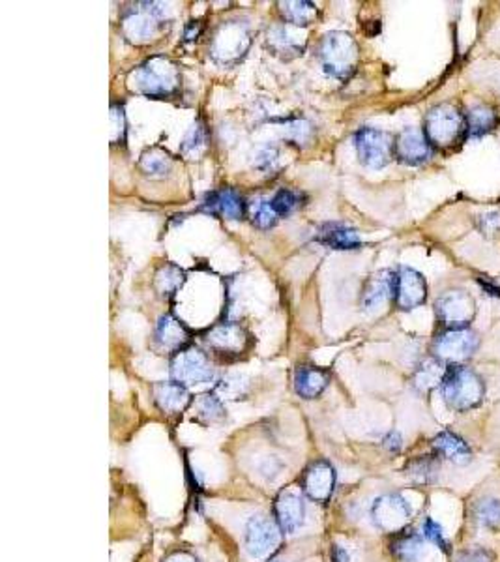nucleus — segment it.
<instances>
[{
  "mask_svg": "<svg viewBox=\"0 0 500 562\" xmlns=\"http://www.w3.org/2000/svg\"><path fill=\"white\" fill-rule=\"evenodd\" d=\"M180 70L171 58L156 55L144 60L130 75L135 92L147 98H171L180 91Z\"/></svg>",
  "mask_w": 500,
  "mask_h": 562,
  "instance_id": "1",
  "label": "nucleus"
},
{
  "mask_svg": "<svg viewBox=\"0 0 500 562\" xmlns=\"http://www.w3.org/2000/svg\"><path fill=\"white\" fill-rule=\"evenodd\" d=\"M441 390L446 405L457 412H467L478 407L486 395V385L480 375L460 364L446 369Z\"/></svg>",
  "mask_w": 500,
  "mask_h": 562,
  "instance_id": "2",
  "label": "nucleus"
},
{
  "mask_svg": "<svg viewBox=\"0 0 500 562\" xmlns=\"http://www.w3.org/2000/svg\"><path fill=\"white\" fill-rule=\"evenodd\" d=\"M319 58L324 72L330 77L345 81L358 66L360 49L357 39L350 34L333 30L323 38L319 48Z\"/></svg>",
  "mask_w": 500,
  "mask_h": 562,
  "instance_id": "3",
  "label": "nucleus"
},
{
  "mask_svg": "<svg viewBox=\"0 0 500 562\" xmlns=\"http://www.w3.org/2000/svg\"><path fill=\"white\" fill-rule=\"evenodd\" d=\"M120 27L132 44H149L165 27V8L158 3H137L124 12Z\"/></svg>",
  "mask_w": 500,
  "mask_h": 562,
  "instance_id": "4",
  "label": "nucleus"
},
{
  "mask_svg": "<svg viewBox=\"0 0 500 562\" xmlns=\"http://www.w3.org/2000/svg\"><path fill=\"white\" fill-rule=\"evenodd\" d=\"M424 134L431 147L435 144L439 149H448L467 134L465 117L452 103H441L426 115Z\"/></svg>",
  "mask_w": 500,
  "mask_h": 562,
  "instance_id": "5",
  "label": "nucleus"
},
{
  "mask_svg": "<svg viewBox=\"0 0 500 562\" xmlns=\"http://www.w3.org/2000/svg\"><path fill=\"white\" fill-rule=\"evenodd\" d=\"M249 46H252V32L247 25L240 21H227L212 38L211 55L221 66H235L246 56Z\"/></svg>",
  "mask_w": 500,
  "mask_h": 562,
  "instance_id": "6",
  "label": "nucleus"
},
{
  "mask_svg": "<svg viewBox=\"0 0 500 562\" xmlns=\"http://www.w3.org/2000/svg\"><path fill=\"white\" fill-rule=\"evenodd\" d=\"M412 506L405 497L398 493H388L375 498L371 505V522L383 532L400 534L410 522Z\"/></svg>",
  "mask_w": 500,
  "mask_h": 562,
  "instance_id": "7",
  "label": "nucleus"
},
{
  "mask_svg": "<svg viewBox=\"0 0 500 562\" xmlns=\"http://www.w3.org/2000/svg\"><path fill=\"white\" fill-rule=\"evenodd\" d=\"M358 160L369 169H383L395 156V141L388 132L377 128H362L354 137Z\"/></svg>",
  "mask_w": 500,
  "mask_h": 562,
  "instance_id": "8",
  "label": "nucleus"
},
{
  "mask_svg": "<svg viewBox=\"0 0 500 562\" xmlns=\"http://www.w3.org/2000/svg\"><path fill=\"white\" fill-rule=\"evenodd\" d=\"M281 529L272 519L255 515L247 522L244 532V548L252 558H266L272 555L281 542Z\"/></svg>",
  "mask_w": 500,
  "mask_h": 562,
  "instance_id": "9",
  "label": "nucleus"
},
{
  "mask_svg": "<svg viewBox=\"0 0 500 562\" xmlns=\"http://www.w3.org/2000/svg\"><path fill=\"white\" fill-rule=\"evenodd\" d=\"M171 375L173 381L180 385H203L211 383L214 379V369L211 366V360L203 350L195 347H187L180 352L171 362Z\"/></svg>",
  "mask_w": 500,
  "mask_h": 562,
  "instance_id": "10",
  "label": "nucleus"
},
{
  "mask_svg": "<svg viewBox=\"0 0 500 562\" xmlns=\"http://www.w3.org/2000/svg\"><path fill=\"white\" fill-rule=\"evenodd\" d=\"M436 317L450 328H465L476 314L474 298L461 289H453L436 300Z\"/></svg>",
  "mask_w": 500,
  "mask_h": 562,
  "instance_id": "11",
  "label": "nucleus"
},
{
  "mask_svg": "<svg viewBox=\"0 0 500 562\" xmlns=\"http://www.w3.org/2000/svg\"><path fill=\"white\" fill-rule=\"evenodd\" d=\"M480 340L469 328H450L435 340V352L439 359L463 362L478 350Z\"/></svg>",
  "mask_w": 500,
  "mask_h": 562,
  "instance_id": "12",
  "label": "nucleus"
},
{
  "mask_svg": "<svg viewBox=\"0 0 500 562\" xmlns=\"http://www.w3.org/2000/svg\"><path fill=\"white\" fill-rule=\"evenodd\" d=\"M336 469L326 460L311 463L302 476V491L315 503H328L336 489Z\"/></svg>",
  "mask_w": 500,
  "mask_h": 562,
  "instance_id": "13",
  "label": "nucleus"
},
{
  "mask_svg": "<svg viewBox=\"0 0 500 562\" xmlns=\"http://www.w3.org/2000/svg\"><path fill=\"white\" fill-rule=\"evenodd\" d=\"M204 343L212 350L220 352V355L238 357L247 349L249 336L240 324L223 323V324H218L212 330L206 332Z\"/></svg>",
  "mask_w": 500,
  "mask_h": 562,
  "instance_id": "14",
  "label": "nucleus"
},
{
  "mask_svg": "<svg viewBox=\"0 0 500 562\" xmlns=\"http://www.w3.org/2000/svg\"><path fill=\"white\" fill-rule=\"evenodd\" d=\"M427 297V285L420 272H416L414 268H400V272L395 274V304L400 309H414L426 302Z\"/></svg>",
  "mask_w": 500,
  "mask_h": 562,
  "instance_id": "15",
  "label": "nucleus"
},
{
  "mask_svg": "<svg viewBox=\"0 0 500 562\" xmlns=\"http://www.w3.org/2000/svg\"><path fill=\"white\" fill-rule=\"evenodd\" d=\"M274 515L276 523L285 534L297 532L306 522V503L302 493L293 489L281 491L280 497L276 498Z\"/></svg>",
  "mask_w": 500,
  "mask_h": 562,
  "instance_id": "16",
  "label": "nucleus"
},
{
  "mask_svg": "<svg viewBox=\"0 0 500 562\" xmlns=\"http://www.w3.org/2000/svg\"><path fill=\"white\" fill-rule=\"evenodd\" d=\"M431 143L418 128L403 130L395 139V156L407 165H422L431 158Z\"/></svg>",
  "mask_w": 500,
  "mask_h": 562,
  "instance_id": "17",
  "label": "nucleus"
},
{
  "mask_svg": "<svg viewBox=\"0 0 500 562\" xmlns=\"http://www.w3.org/2000/svg\"><path fill=\"white\" fill-rule=\"evenodd\" d=\"M306 32L300 27L281 23L268 30V46L285 58H293L304 53L306 49Z\"/></svg>",
  "mask_w": 500,
  "mask_h": 562,
  "instance_id": "18",
  "label": "nucleus"
},
{
  "mask_svg": "<svg viewBox=\"0 0 500 562\" xmlns=\"http://www.w3.org/2000/svg\"><path fill=\"white\" fill-rule=\"evenodd\" d=\"M156 345L165 352H180L187 349L192 340L190 330H187L175 316H161L154 332Z\"/></svg>",
  "mask_w": 500,
  "mask_h": 562,
  "instance_id": "19",
  "label": "nucleus"
},
{
  "mask_svg": "<svg viewBox=\"0 0 500 562\" xmlns=\"http://www.w3.org/2000/svg\"><path fill=\"white\" fill-rule=\"evenodd\" d=\"M203 208L206 212L223 216L227 220H242L247 212V204L244 203L242 195L231 190V187H223V190L208 194Z\"/></svg>",
  "mask_w": 500,
  "mask_h": 562,
  "instance_id": "20",
  "label": "nucleus"
},
{
  "mask_svg": "<svg viewBox=\"0 0 500 562\" xmlns=\"http://www.w3.org/2000/svg\"><path fill=\"white\" fill-rule=\"evenodd\" d=\"M152 393H154L156 405L167 414H177L192 403L190 392H187V388L177 381L154 385Z\"/></svg>",
  "mask_w": 500,
  "mask_h": 562,
  "instance_id": "21",
  "label": "nucleus"
},
{
  "mask_svg": "<svg viewBox=\"0 0 500 562\" xmlns=\"http://www.w3.org/2000/svg\"><path fill=\"white\" fill-rule=\"evenodd\" d=\"M330 385V373L315 366H300L295 371V390L304 400H315Z\"/></svg>",
  "mask_w": 500,
  "mask_h": 562,
  "instance_id": "22",
  "label": "nucleus"
},
{
  "mask_svg": "<svg viewBox=\"0 0 500 562\" xmlns=\"http://www.w3.org/2000/svg\"><path fill=\"white\" fill-rule=\"evenodd\" d=\"M392 297H395V274L383 270V272L371 276V280L367 281L362 295V306L367 311H373L386 304Z\"/></svg>",
  "mask_w": 500,
  "mask_h": 562,
  "instance_id": "23",
  "label": "nucleus"
},
{
  "mask_svg": "<svg viewBox=\"0 0 500 562\" xmlns=\"http://www.w3.org/2000/svg\"><path fill=\"white\" fill-rule=\"evenodd\" d=\"M433 448L444 460L455 463V465H467L472 462V450L470 446L461 439L460 435L452 431H443L433 439Z\"/></svg>",
  "mask_w": 500,
  "mask_h": 562,
  "instance_id": "24",
  "label": "nucleus"
},
{
  "mask_svg": "<svg viewBox=\"0 0 500 562\" xmlns=\"http://www.w3.org/2000/svg\"><path fill=\"white\" fill-rule=\"evenodd\" d=\"M317 240L332 249H358L362 246L358 233L343 223L323 225Z\"/></svg>",
  "mask_w": 500,
  "mask_h": 562,
  "instance_id": "25",
  "label": "nucleus"
},
{
  "mask_svg": "<svg viewBox=\"0 0 500 562\" xmlns=\"http://www.w3.org/2000/svg\"><path fill=\"white\" fill-rule=\"evenodd\" d=\"M278 6L285 23L300 29L314 23L317 17V6L314 3H307V0H287V3H280Z\"/></svg>",
  "mask_w": 500,
  "mask_h": 562,
  "instance_id": "26",
  "label": "nucleus"
},
{
  "mask_svg": "<svg viewBox=\"0 0 500 562\" xmlns=\"http://www.w3.org/2000/svg\"><path fill=\"white\" fill-rule=\"evenodd\" d=\"M194 419L201 424H216L223 420L225 407L216 393H201L192 402Z\"/></svg>",
  "mask_w": 500,
  "mask_h": 562,
  "instance_id": "27",
  "label": "nucleus"
},
{
  "mask_svg": "<svg viewBox=\"0 0 500 562\" xmlns=\"http://www.w3.org/2000/svg\"><path fill=\"white\" fill-rule=\"evenodd\" d=\"M498 122L496 113L487 106H474L465 115V126L469 137H482L489 134Z\"/></svg>",
  "mask_w": 500,
  "mask_h": 562,
  "instance_id": "28",
  "label": "nucleus"
},
{
  "mask_svg": "<svg viewBox=\"0 0 500 562\" xmlns=\"http://www.w3.org/2000/svg\"><path fill=\"white\" fill-rule=\"evenodd\" d=\"M393 557L401 562H416L424 553V542L418 534L414 532H400L395 534L392 542Z\"/></svg>",
  "mask_w": 500,
  "mask_h": 562,
  "instance_id": "29",
  "label": "nucleus"
},
{
  "mask_svg": "<svg viewBox=\"0 0 500 562\" xmlns=\"http://www.w3.org/2000/svg\"><path fill=\"white\" fill-rule=\"evenodd\" d=\"M184 281H185L184 270L177 264L167 263L156 272L154 287H156L159 297H173L177 290L184 285Z\"/></svg>",
  "mask_w": 500,
  "mask_h": 562,
  "instance_id": "30",
  "label": "nucleus"
},
{
  "mask_svg": "<svg viewBox=\"0 0 500 562\" xmlns=\"http://www.w3.org/2000/svg\"><path fill=\"white\" fill-rule=\"evenodd\" d=\"M139 168L147 177L161 178V177H165L167 173L171 171L173 160H171L169 154H167L161 149H151L147 152H142L141 161H139Z\"/></svg>",
  "mask_w": 500,
  "mask_h": 562,
  "instance_id": "31",
  "label": "nucleus"
},
{
  "mask_svg": "<svg viewBox=\"0 0 500 562\" xmlns=\"http://www.w3.org/2000/svg\"><path fill=\"white\" fill-rule=\"evenodd\" d=\"M474 522L484 529H498L500 527V498L484 497L472 508Z\"/></svg>",
  "mask_w": 500,
  "mask_h": 562,
  "instance_id": "32",
  "label": "nucleus"
},
{
  "mask_svg": "<svg viewBox=\"0 0 500 562\" xmlns=\"http://www.w3.org/2000/svg\"><path fill=\"white\" fill-rule=\"evenodd\" d=\"M208 149V134L201 122H195L192 130L185 134L184 141L180 143V154L187 160L199 158Z\"/></svg>",
  "mask_w": 500,
  "mask_h": 562,
  "instance_id": "33",
  "label": "nucleus"
},
{
  "mask_svg": "<svg viewBox=\"0 0 500 562\" xmlns=\"http://www.w3.org/2000/svg\"><path fill=\"white\" fill-rule=\"evenodd\" d=\"M441 367L443 366H441L439 360H435V359L424 360V364L418 367V371H416V375H414L416 388L422 390V392H427L433 386L441 385L443 379H444V373H446Z\"/></svg>",
  "mask_w": 500,
  "mask_h": 562,
  "instance_id": "34",
  "label": "nucleus"
},
{
  "mask_svg": "<svg viewBox=\"0 0 500 562\" xmlns=\"http://www.w3.org/2000/svg\"><path fill=\"white\" fill-rule=\"evenodd\" d=\"M249 216H252L254 225H257L261 229H270L272 225H276V221L280 218L272 208V203L264 201V199L254 201L252 204H249Z\"/></svg>",
  "mask_w": 500,
  "mask_h": 562,
  "instance_id": "35",
  "label": "nucleus"
},
{
  "mask_svg": "<svg viewBox=\"0 0 500 562\" xmlns=\"http://www.w3.org/2000/svg\"><path fill=\"white\" fill-rule=\"evenodd\" d=\"M270 203H272V208L276 211V214L281 218V216H289L293 214L297 208H300L302 204V195L298 192H293V190H280L272 199H270Z\"/></svg>",
  "mask_w": 500,
  "mask_h": 562,
  "instance_id": "36",
  "label": "nucleus"
},
{
  "mask_svg": "<svg viewBox=\"0 0 500 562\" xmlns=\"http://www.w3.org/2000/svg\"><path fill=\"white\" fill-rule=\"evenodd\" d=\"M436 469H439V465H436V462L431 460V457H420V460H414L407 467V474L410 478H414L416 482L427 484V482H433Z\"/></svg>",
  "mask_w": 500,
  "mask_h": 562,
  "instance_id": "37",
  "label": "nucleus"
},
{
  "mask_svg": "<svg viewBox=\"0 0 500 562\" xmlns=\"http://www.w3.org/2000/svg\"><path fill=\"white\" fill-rule=\"evenodd\" d=\"M111 143L122 144L126 141V115H124V108L120 103H113L111 106Z\"/></svg>",
  "mask_w": 500,
  "mask_h": 562,
  "instance_id": "38",
  "label": "nucleus"
},
{
  "mask_svg": "<svg viewBox=\"0 0 500 562\" xmlns=\"http://www.w3.org/2000/svg\"><path fill=\"white\" fill-rule=\"evenodd\" d=\"M244 388H246V383L240 375H227V377L216 386V390L223 395V398H231V400H238L240 395H244Z\"/></svg>",
  "mask_w": 500,
  "mask_h": 562,
  "instance_id": "39",
  "label": "nucleus"
},
{
  "mask_svg": "<svg viewBox=\"0 0 500 562\" xmlns=\"http://www.w3.org/2000/svg\"><path fill=\"white\" fill-rule=\"evenodd\" d=\"M422 531H424V536L429 540L431 544L439 546L443 551H448V540H446V534H444L443 527L435 522V519L426 517V522H424V525H422Z\"/></svg>",
  "mask_w": 500,
  "mask_h": 562,
  "instance_id": "40",
  "label": "nucleus"
},
{
  "mask_svg": "<svg viewBox=\"0 0 500 562\" xmlns=\"http://www.w3.org/2000/svg\"><path fill=\"white\" fill-rule=\"evenodd\" d=\"M455 562H493V555L484 548H474L457 553Z\"/></svg>",
  "mask_w": 500,
  "mask_h": 562,
  "instance_id": "41",
  "label": "nucleus"
},
{
  "mask_svg": "<svg viewBox=\"0 0 500 562\" xmlns=\"http://www.w3.org/2000/svg\"><path fill=\"white\" fill-rule=\"evenodd\" d=\"M480 229L482 233L486 235H498L500 233V212L495 211V212H489L486 216H482L480 220Z\"/></svg>",
  "mask_w": 500,
  "mask_h": 562,
  "instance_id": "42",
  "label": "nucleus"
},
{
  "mask_svg": "<svg viewBox=\"0 0 500 562\" xmlns=\"http://www.w3.org/2000/svg\"><path fill=\"white\" fill-rule=\"evenodd\" d=\"M383 445H384V448L390 450V452H400L401 446H403V439H401V435H400L398 431H390V433L384 437Z\"/></svg>",
  "mask_w": 500,
  "mask_h": 562,
  "instance_id": "43",
  "label": "nucleus"
},
{
  "mask_svg": "<svg viewBox=\"0 0 500 562\" xmlns=\"http://www.w3.org/2000/svg\"><path fill=\"white\" fill-rule=\"evenodd\" d=\"M163 562H199V560H197V557L192 555L190 551L180 549V551H173L171 555H167Z\"/></svg>",
  "mask_w": 500,
  "mask_h": 562,
  "instance_id": "44",
  "label": "nucleus"
},
{
  "mask_svg": "<svg viewBox=\"0 0 500 562\" xmlns=\"http://www.w3.org/2000/svg\"><path fill=\"white\" fill-rule=\"evenodd\" d=\"M330 558H332V562H350L349 551L345 548H341V546H333L332 548Z\"/></svg>",
  "mask_w": 500,
  "mask_h": 562,
  "instance_id": "45",
  "label": "nucleus"
},
{
  "mask_svg": "<svg viewBox=\"0 0 500 562\" xmlns=\"http://www.w3.org/2000/svg\"><path fill=\"white\" fill-rule=\"evenodd\" d=\"M480 283H482V287H484L486 290H489V295H495V297H500V287H495V285H489V283H486V281H482V280H480Z\"/></svg>",
  "mask_w": 500,
  "mask_h": 562,
  "instance_id": "46",
  "label": "nucleus"
},
{
  "mask_svg": "<svg viewBox=\"0 0 500 562\" xmlns=\"http://www.w3.org/2000/svg\"><path fill=\"white\" fill-rule=\"evenodd\" d=\"M268 562H281V560H278V558H274V560H268Z\"/></svg>",
  "mask_w": 500,
  "mask_h": 562,
  "instance_id": "47",
  "label": "nucleus"
}]
</instances>
